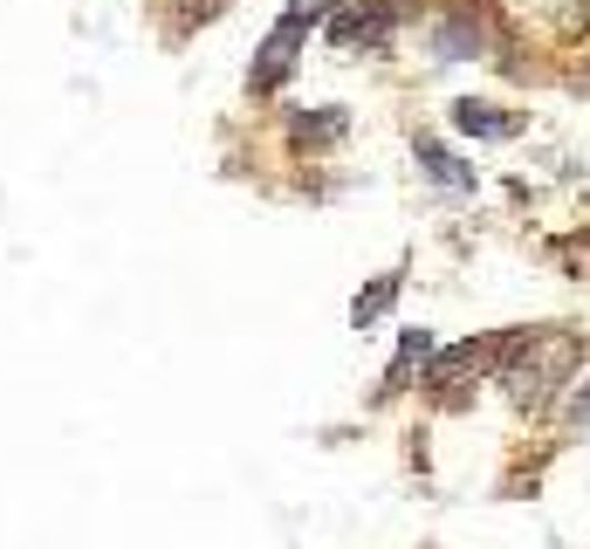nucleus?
Here are the masks:
<instances>
[{
    "label": "nucleus",
    "mask_w": 590,
    "mask_h": 549,
    "mask_svg": "<svg viewBox=\"0 0 590 549\" xmlns=\"http://www.w3.org/2000/svg\"><path fill=\"white\" fill-rule=\"evenodd\" d=\"M419 358H426V330H412V337H406V350H399V365H391V385H384V391H399V385L412 378V365H419Z\"/></svg>",
    "instance_id": "5"
},
{
    "label": "nucleus",
    "mask_w": 590,
    "mask_h": 549,
    "mask_svg": "<svg viewBox=\"0 0 590 549\" xmlns=\"http://www.w3.org/2000/svg\"><path fill=\"white\" fill-rule=\"evenodd\" d=\"M419 159H426V172H432V179H440V186H453V192H467V186H474V172H460V166H453V159H447V151L432 144V138H419Z\"/></svg>",
    "instance_id": "3"
},
{
    "label": "nucleus",
    "mask_w": 590,
    "mask_h": 549,
    "mask_svg": "<svg viewBox=\"0 0 590 549\" xmlns=\"http://www.w3.org/2000/svg\"><path fill=\"white\" fill-rule=\"evenodd\" d=\"M391 296H399V274H384V282H378L371 296H358V309H350V317H358V330L384 317V309H391Z\"/></svg>",
    "instance_id": "4"
},
{
    "label": "nucleus",
    "mask_w": 590,
    "mask_h": 549,
    "mask_svg": "<svg viewBox=\"0 0 590 549\" xmlns=\"http://www.w3.org/2000/svg\"><path fill=\"white\" fill-rule=\"evenodd\" d=\"M453 124H460V131H474V138H516V131H522V117H501L494 103H474V97H467V103H453Z\"/></svg>",
    "instance_id": "2"
},
{
    "label": "nucleus",
    "mask_w": 590,
    "mask_h": 549,
    "mask_svg": "<svg viewBox=\"0 0 590 549\" xmlns=\"http://www.w3.org/2000/svg\"><path fill=\"white\" fill-rule=\"evenodd\" d=\"M516 350H522V365H508V371H501V385L516 391V406L542 412V406H549V391H557V385L570 378V365H577V337L542 343V337L529 330V337H516Z\"/></svg>",
    "instance_id": "1"
},
{
    "label": "nucleus",
    "mask_w": 590,
    "mask_h": 549,
    "mask_svg": "<svg viewBox=\"0 0 590 549\" xmlns=\"http://www.w3.org/2000/svg\"><path fill=\"white\" fill-rule=\"evenodd\" d=\"M570 426H590V378L570 391Z\"/></svg>",
    "instance_id": "6"
}]
</instances>
